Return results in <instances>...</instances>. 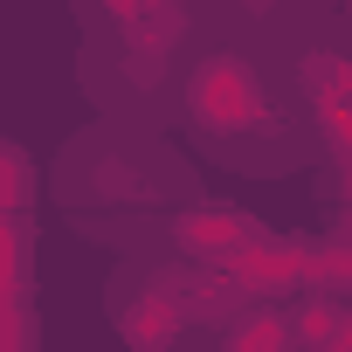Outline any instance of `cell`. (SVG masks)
<instances>
[{
    "label": "cell",
    "instance_id": "cell-3",
    "mask_svg": "<svg viewBox=\"0 0 352 352\" xmlns=\"http://www.w3.org/2000/svg\"><path fill=\"white\" fill-rule=\"evenodd\" d=\"M83 28H90L83 83L111 124H145V118H166V104H180V83L194 63L187 8H90Z\"/></svg>",
    "mask_w": 352,
    "mask_h": 352
},
{
    "label": "cell",
    "instance_id": "cell-6",
    "mask_svg": "<svg viewBox=\"0 0 352 352\" xmlns=\"http://www.w3.org/2000/svg\"><path fill=\"white\" fill-rule=\"evenodd\" d=\"M324 352H345V338H338V345H324Z\"/></svg>",
    "mask_w": 352,
    "mask_h": 352
},
{
    "label": "cell",
    "instance_id": "cell-5",
    "mask_svg": "<svg viewBox=\"0 0 352 352\" xmlns=\"http://www.w3.org/2000/svg\"><path fill=\"white\" fill-rule=\"evenodd\" d=\"M221 352H297V345H290V324L276 311L242 304L235 318H221Z\"/></svg>",
    "mask_w": 352,
    "mask_h": 352
},
{
    "label": "cell",
    "instance_id": "cell-2",
    "mask_svg": "<svg viewBox=\"0 0 352 352\" xmlns=\"http://www.w3.org/2000/svg\"><path fill=\"white\" fill-rule=\"evenodd\" d=\"M180 111L194 138L242 173H290L304 152V97L263 42H214L187 63Z\"/></svg>",
    "mask_w": 352,
    "mask_h": 352
},
{
    "label": "cell",
    "instance_id": "cell-1",
    "mask_svg": "<svg viewBox=\"0 0 352 352\" xmlns=\"http://www.w3.org/2000/svg\"><path fill=\"white\" fill-rule=\"evenodd\" d=\"M56 201L83 235H166L173 214L194 208V166L152 124L97 118L56 152Z\"/></svg>",
    "mask_w": 352,
    "mask_h": 352
},
{
    "label": "cell",
    "instance_id": "cell-4",
    "mask_svg": "<svg viewBox=\"0 0 352 352\" xmlns=\"http://www.w3.org/2000/svg\"><path fill=\"white\" fill-rule=\"evenodd\" d=\"M131 276V270H124ZM194 276V270H187ZM187 276L180 270H138L131 283L111 290V311H118V338L131 352H173L187 331Z\"/></svg>",
    "mask_w": 352,
    "mask_h": 352
}]
</instances>
